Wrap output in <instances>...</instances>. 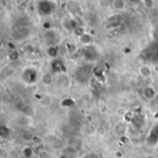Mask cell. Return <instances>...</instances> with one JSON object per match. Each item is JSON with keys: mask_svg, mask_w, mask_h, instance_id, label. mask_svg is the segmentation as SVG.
Wrapping results in <instances>:
<instances>
[{"mask_svg": "<svg viewBox=\"0 0 158 158\" xmlns=\"http://www.w3.org/2000/svg\"><path fill=\"white\" fill-rule=\"evenodd\" d=\"M138 72H139L140 76L142 78H143L144 80L150 79L153 75V70L148 65H142L141 67H139Z\"/></svg>", "mask_w": 158, "mask_h": 158, "instance_id": "6da1fadb", "label": "cell"}, {"mask_svg": "<svg viewBox=\"0 0 158 158\" xmlns=\"http://www.w3.org/2000/svg\"><path fill=\"white\" fill-rule=\"evenodd\" d=\"M40 81L44 87H50L54 83V77H53L52 73L44 72L42 74V76L40 78Z\"/></svg>", "mask_w": 158, "mask_h": 158, "instance_id": "7a4b0ae2", "label": "cell"}, {"mask_svg": "<svg viewBox=\"0 0 158 158\" xmlns=\"http://www.w3.org/2000/svg\"><path fill=\"white\" fill-rule=\"evenodd\" d=\"M143 96H144L147 100H150V101L154 100V99L157 96V94H156V89H155L153 86H151V85H148V86H146V87L143 89Z\"/></svg>", "mask_w": 158, "mask_h": 158, "instance_id": "3957f363", "label": "cell"}, {"mask_svg": "<svg viewBox=\"0 0 158 158\" xmlns=\"http://www.w3.org/2000/svg\"><path fill=\"white\" fill-rule=\"evenodd\" d=\"M111 6L116 11H124L127 7V3L125 0H112L111 1Z\"/></svg>", "mask_w": 158, "mask_h": 158, "instance_id": "277c9868", "label": "cell"}, {"mask_svg": "<svg viewBox=\"0 0 158 158\" xmlns=\"http://www.w3.org/2000/svg\"><path fill=\"white\" fill-rule=\"evenodd\" d=\"M79 41L83 45H89V44H93V42H94V36L91 33H88V32L85 31L81 36H79Z\"/></svg>", "mask_w": 158, "mask_h": 158, "instance_id": "5b68a950", "label": "cell"}, {"mask_svg": "<svg viewBox=\"0 0 158 158\" xmlns=\"http://www.w3.org/2000/svg\"><path fill=\"white\" fill-rule=\"evenodd\" d=\"M143 6H144L146 8H148L149 10H151V9H153L154 7H156L155 0H145V1L143 2Z\"/></svg>", "mask_w": 158, "mask_h": 158, "instance_id": "8992f818", "label": "cell"}, {"mask_svg": "<svg viewBox=\"0 0 158 158\" xmlns=\"http://www.w3.org/2000/svg\"><path fill=\"white\" fill-rule=\"evenodd\" d=\"M117 114L119 115V116H125L126 111H125V109H124L123 107H119V108H118V110H117Z\"/></svg>", "mask_w": 158, "mask_h": 158, "instance_id": "52a82bcc", "label": "cell"}, {"mask_svg": "<svg viewBox=\"0 0 158 158\" xmlns=\"http://www.w3.org/2000/svg\"><path fill=\"white\" fill-rule=\"evenodd\" d=\"M141 1H142V2H143V1H145V0H141Z\"/></svg>", "mask_w": 158, "mask_h": 158, "instance_id": "ba28073f", "label": "cell"}]
</instances>
